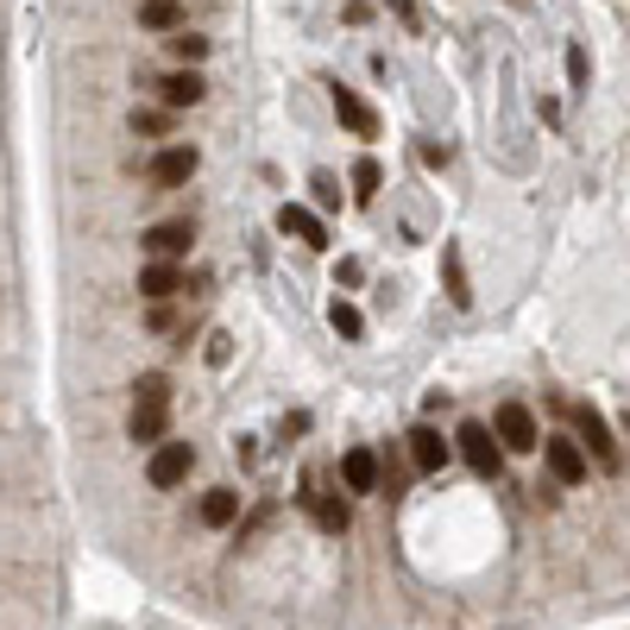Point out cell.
<instances>
[{
	"label": "cell",
	"mask_w": 630,
	"mask_h": 630,
	"mask_svg": "<svg viewBox=\"0 0 630 630\" xmlns=\"http://www.w3.org/2000/svg\"><path fill=\"white\" fill-rule=\"evenodd\" d=\"M309 190H315V202H322V209H341V183L328 177V171H315V177H309Z\"/></svg>",
	"instance_id": "cell-23"
},
{
	"label": "cell",
	"mask_w": 630,
	"mask_h": 630,
	"mask_svg": "<svg viewBox=\"0 0 630 630\" xmlns=\"http://www.w3.org/2000/svg\"><path fill=\"white\" fill-rule=\"evenodd\" d=\"M133 133L164 139V133H171V108H133Z\"/></svg>",
	"instance_id": "cell-21"
},
{
	"label": "cell",
	"mask_w": 630,
	"mask_h": 630,
	"mask_svg": "<svg viewBox=\"0 0 630 630\" xmlns=\"http://www.w3.org/2000/svg\"><path fill=\"white\" fill-rule=\"evenodd\" d=\"M568 82H573V89H587V82H592V63H587V51H580V44L568 51Z\"/></svg>",
	"instance_id": "cell-24"
},
{
	"label": "cell",
	"mask_w": 630,
	"mask_h": 630,
	"mask_svg": "<svg viewBox=\"0 0 630 630\" xmlns=\"http://www.w3.org/2000/svg\"><path fill=\"white\" fill-rule=\"evenodd\" d=\"M190 467H196V448H190V441H158L152 460H145V479H152L158 492H171V486L190 479Z\"/></svg>",
	"instance_id": "cell-3"
},
{
	"label": "cell",
	"mask_w": 630,
	"mask_h": 630,
	"mask_svg": "<svg viewBox=\"0 0 630 630\" xmlns=\"http://www.w3.org/2000/svg\"><path fill=\"white\" fill-rule=\"evenodd\" d=\"M378 183H385V171H378L373 158H359V164H354V196H359V202H373V196H378Z\"/></svg>",
	"instance_id": "cell-22"
},
{
	"label": "cell",
	"mask_w": 630,
	"mask_h": 630,
	"mask_svg": "<svg viewBox=\"0 0 630 630\" xmlns=\"http://www.w3.org/2000/svg\"><path fill=\"white\" fill-rule=\"evenodd\" d=\"M171 58H177V63H202V58H209V39H196L190 26H177V32H171Z\"/></svg>",
	"instance_id": "cell-20"
},
{
	"label": "cell",
	"mask_w": 630,
	"mask_h": 630,
	"mask_svg": "<svg viewBox=\"0 0 630 630\" xmlns=\"http://www.w3.org/2000/svg\"><path fill=\"white\" fill-rule=\"evenodd\" d=\"M164 429H171V378H164V373H145L133 385V423H126V435H133L139 448H158V441H164Z\"/></svg>",
	"instance_id": "cell-1"
},
{
	"label": "cell",
	"mask_w": 630,
	"mask_h": 630,
	"mask_svg": "<svg viewBox=\"0 0 630 630\" xmlns=\"http://www.w3.org/2000/svg\"><path fill=\"white\" fill-rule=\"evenodd\" d=\"M196 145H164V152L152 158V171H145V177L158 183V190H183V183L196 177Z\"/></svg>",
	"instance_id": "cell-7"
},
{
	"label": "cell",
	"mask_w": 630,
	"mask_h": 630,
	"mask_svg": "<svg viewBox=\"0 0 630 630\" xmlns=\"http://www.w3.org/2000/svg\"><path fill=\"white\" fill-rule=\"evenodd\" d=\"M448 454H454V441H441L429 423H416V429H410V467L416 472H441V467H448Z\"/></svg>",
	"instance_id": "cell-11"
},
{
	"label": "cell",
	"mask_w": 630,
	"mask_h": 630,
	"mask_svg": "<svg viewBox=\"0 0 630 630\" xmlns=\"http://www.w3.org/2000/svg\"><path fill=\"white\" fill-rule=\"evenodd\" d=\"M341 486H347V492H378V454L373 448L341 454Z\"/></svg>",
	"instance_id": "cell-12"
},
{
	"label": "cell",
	"mask_w": 630,
	"mask_h": 630,
	"mask_svg": "<svg viewBox=\"0 0 630 630\" xmlns=\"http://www.w3.org/2000/svg\"><path fill=\"white\" fill-rule=\"evenodd\" d=\"M196 517L209 524V530H227V524L240 517V492H227V486H221V492H209V498L196 505Z\"/></svg>",
	"instance_id": "cell-16"
},
{
	"label": "cell",
	"mask_w": 630,
	"mask_h": 630,
	"mask_svg": "<svg viewBox=\"0 0 630 630\" xmlns=\"http://www.w3.org/2000/svg\"><path fill=\"white\" fill-rule=\"evenodd\" d=\"M309 511H315V530H322V536H347V524H354L347 498H322V492H309Z\"/></svg>",
	"instance_id": "cell-15"
},
{
	"label": "cell",
	"mask_w": 630,
	"mask_h": 630,
	"mask_svg": "<svg viewBox=\"0 0 630 630\" xmlns=\"http://www.w3.org/2000/svg\"><path fill=\"white\" fill-rule=\"evenodd\" d=\"M335 120H341L354 139H378V114L354 95V89H335Z\"/></svg>",
	"instance_id": "cell-13"
},
{
	"label": "cell",
	"mask_w": 630,
	"mask_h": 630,
	"mask_svg": "<svg viewBox=\"0 0 630 630\" xmlns=\"http://www.w3.org/2000/svg\"><path fill=\"white\" fill-rule=\"evenodd\" d=\"M139 291L152 296V303H171V296L183 291V272H177V258H152V265L139 272Z\"/></svg>",
	"instance_id": "cell-14"
},
{
	"label": "cell",
	"mask_w": 630,
	"mask_h": 630,
	"mask_svg": "<svg viewBox=\"0 0 630 630\" xmlns=\"http://www.w3.org/2000/svg\"><path fill=\"white\" fill-rule=\"evenodd\" d=\"M277 234L303 240V246H315V253L328 246V227H322V215H309L303 202H284V209H277Z\"/></svg>",
	"instance_id": "cell-10"
},
{
	"label": "cell",
	"mask_w": 630,
	"mask_h": 630,
	"mask_svg": "<svg viewBox=\"0 0 630 630\" xmlns=\"http://www.w3.org/2000/svg\"><path fill=\"white\" fill-rule=\"evenodd\" d=\"M158 95H164V108L177 114V108H196V101L209 95V82H202V70H196V63H183V70H171V77L158 82Z\"/></svg>",
	"instance_id": "cell-9"
},
{
	"label": "cell",
	"mask_w": 630,
	"mask_h": 630,
	"mask_svg": "<svg viewBox=\"0 0 630 630\" xmlns=\"http://www.w3.org/2000/svg\"><path fill=\"white\" fill-rule=\"evenodd\" d=\"M573 441L599 460V467H618V441H611V429H606V416L592 410V404H573Z\"/></svg>",
	"instance_id": "cell-6"
},
{
	"label": "cell",
	"mask_w": 630,
	"mask_h": 630,
	"mask_svg": "<svg viewBox=\"0 0 630 630\" xmlns=\"http://www.w3.org/2000/svg\"><path fill=\"white\" fill-rule=\"evenodd\" d=\"M328 322H335V335H341V341H359V335H366V315H359L354 303H341V296L328 303Z\"/></svg>",
	"instance_id": "cell-19"
},
{
	"label": "cell",
	"mask_w": 630,
	"mask_h": 630,
	"mask_svg": "<svg viewBox=\"0 0 630 630\" xmlns=\"http://www.w3.org/2000/svg\"><path fill=\"white\" fill-rule=\"evenodd\" d=\"M441 277H448V303H460V309H467L472 303V291H467V272H460V246H441Z\"/></svg>",
	"instance_id": "cell-18"
},
{
	"label": "cell",
	"mask_w": 630,
	"mask_h": 630,
	"mask_svg": "<svg viewBox=\"0 0 630 630\" xmlns=\"http://www.w3.org/2000/svg\"><path fill=\"white\" fill-rule=\"evenodd\" d=\"M542 460H549L555 486H580V479H587V472H592L587 448H580L573 435H542Z\"/></svg>",
	"instance_id": "cell-4"
},
{
	"label": "cell",
	"mask_w": 630,
	"mask_h": 630,
	"mask_svg": "<svg viewBox=\"0 0 630 630\" xmlns=\"http://www.w3.org/2000/svg\"><path fill=\"white\" fill-rule=\"evenodd\" d=\"M139 26H145V32H177L183 7L177 0H145V7H139Z\"/></svg>",
	"instance_id": "cell-17"
},
{
	"label": "cell",
	"mask_w": 630,
	"mask_h": 630,
	"mask_svg": "<svg viewBox=\"0 0 630 630\" xmlns=\"http://www.w3.org/2000/svg\"><path fill=\"white\" fill-rule=\"evenodd\" d=\"M492 435H498V441H505L511 454H530V448H542V429H536L530 404H498V416H492Z\"/></svg>",
	"instance_id": "cell-5"
},
{
	"label": "cell",
	"mask_w": 630,
	"mask_h": 630,
	"mask_svg": "<svg viewBox=\"0 0 630 630\" xmlns=\"http://www.w3.org/2000/svg\"><path fill=\"white\" fill-rule=\"evenodd\" d=\"M190 240H196V227L190 221H158V227H145V258H183L190 253Z\"/></svg>",
	"instance_id": "cell-8"
},
{
	"label": "cell",
	"mask_w": 630,
	"mask_h": 630,
	"mask_svg": "<svg viewBox=\"0 0 630 630\" xmlns=\"http://www.w3.org/2000/svg\"><path fill=\"white\" fill-rule=\"evenodd\" d=\"M454 448H460V460H467L479 479H498V472H505V441L492 435V423H460V429H454Z\"/></svg>",
	"instance_id": "cell-2"
}]
</instances>
